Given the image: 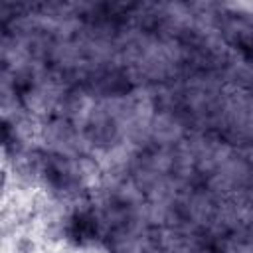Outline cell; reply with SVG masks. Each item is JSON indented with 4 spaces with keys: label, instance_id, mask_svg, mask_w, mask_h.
Wrapping results in <instances>:
<instances>
[{
    "label": "cell",
    "instance_id": "obj_1",
    "mask_svg": "<svg viewBox=\"0 0 253 253\" xmlns=\"http://www.w3.org/2000/svg\"><path fill=\"white\" fill-rule=\"evenodd\" d=\"M16 253H34V241L30 237H20L16 241Z\"/></svg>",
    "mask_w": 253,
    "mask_h": 253
}]
</instances>
